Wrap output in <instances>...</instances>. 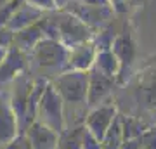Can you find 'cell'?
Here are the masks:
<instances>
[{"mask_svg":"<svg viewBox=\"0 0 156 149\" xmlns=\"http://www.w3.org/2000/svg\"><path fill=\"white\" fill-rule=\"evenodd\" d=\"M95 31L87 26L82 19H78L71 12L61 11L54 12L50 16V37L61 40L68 49H73L80 44H85L94 38Z\"/></svg>","mask_w":156,"mask_h":149,"instance_id":"cell-1","label":"cell"},{"mask_svg":"<svg viewBox=\"0 0 156 149\" xmlns=\"http://www.w3.org/2000/svg\"><path fill=\"white\" fill-rule=\"evenodd\" d=\"M89 71H75V69H66L54 76L50 82L56 87V90L61 94L64 101V109L76 108L89 109L87 104V94H89Z\"/></svg>","mask_w":156,"mask_h":149,"instance_id":"cell-2","label":"cell"},{"mask_svg":"<svg viewBox=\"0 0 156 149\" xmlns=\"http://www.w3.org/2000/svg\"><path fill=\"white\" fill-rule=\"evenodd\" d=\"M37 122L44 123L45 127L52 128L57 133L66 132V116H64V101L56 90L52 82L47 83L44 94L40 97Z\"/></svg>","mask_w":156,"mask_h":149,"instance_id":"cell-3","label":"cell"},{"mask_svg":"<svg viewBox=\"0 0 156 149\" xmlns=\"http://www.w3.org/2000/svg\"><path fill=\"white\" fill-rule=\"evenodd\" d=\"M35 64L40 69L45 71H54L56 76L59 73L66 71L68 68V57H69V49L62 44L61 40L47 37L40 42L31 52Z\"/></svg>","mask_w":156,"mask_h":149,"instance_id":"cell-4","label":"cell"},{"mask_svg":"<svg viewBox=\"0 0 156 149\" xmlns=\"http://www.w3.org/2000/svg\"><path fill=\"white\" fill-rule=\"evenodd\" d=\"M33 83L35 80L30 76V73H23L11 83V94H9V99H11V104L16 111V116L19 120V133L26 132V116H28V104H30V95H31V90H33Z\"/></svg>","mask_w":156,"mask_h":149,"instance_id":"cell-5","label":"cell"},{"mask_svg":"<svg viewBox=\"0 0 156 149\" xmlns=\"http://www.w3.org/2000/svg\"><path fill=\"white\" fill-rule=\"evenodd\" d=\"M64 11L71 12L78 19L90 26L94 31H99L102 28H106V24L109 23L113 16H115V9L111 7H94V5H87V4H82L80 0H71Z\"/></svg>","mask_w":156,"mask_h":149,"instance_id":"cell-6","label":"cell"},{"mask_svg":"<svg viewBox=\"0 0 156 149\" xmlns=\"http://www.w3.org/2000/svg\"><path fill=\"white\" fill-rule=\"evenodd\" d=\"M118 115L120 113H118L116 106L109 104V102H104V104L95 106V108L89 109L87 118H85V127H87V130L92 135H95L102 142Z\"/></svg>","mask_w":156,"mask_h":149,"instance_id":"cell-7","label":"cell"},{"mask_svg":"<svg viewBox=\"0 0 156 149\" xmlns=\"http://www.w3.org/2000/svg\"><path fill=\"white\" fill-rule=\"evenodd\" d=\"M90 78H89V94H87V104L89 109L95 108V106L104 104L108 101V97L111 95L113 88L116 85V80L111 76H108L104 73H101L97 68L92 66L90 69Z\"/></svg>","mask_w":156,"mask_h":149,"instance_id":"cell-8","label":"cell"},{"mask_svg":"<svg viewBox=\"0 0 156 149\" xmlns=\"http://www.w3.org/2000/svg\"><path fill=\"white\" fill-rule=\"evenodd\" d=\"M28 69H30L28 54L16 45L9 47V52H7L5 59L0 66V85L12 83L19 75L26 73Z\"/></svg>","mask_w":156,"mask_h":149,"instance_id":"cell-9","label":"cell"},{"mask_svg":"<svg viewBox=\"0 0 156 149\" xmlns=\"http://www.w3.org/2000/svg\"><path fill=\"white\" fill-rule=\"evenodd\" d=\"M19 135V120L11 104L9 94L0 92V147H5L9 142Z\"/></svg>","mask_w":156,"mask_h":149,"instance_id":"cell-10","label":"cell"},{"mask_svg":"<svg viewBox=\"0 0 156 149\" xmlns=\"http://www.w3.org/2000/svg\"><path fill=\"white\" fill-rule=\"evenodd\" d=\"M47 37H50V16H45L44 19L28 26L26 30L17 31L16 38H14V45L24 50L26 54H31L35 47Z\"/></svg>","mask_w":156,"mask_h":149,"instance_id":"cell-11","label":"cell"},{"mask_svg":"<svg viewBox=\"0 0 156 149\" xmlns=\"http://www.w3.org/2000/svg\"><path fill=\"white\" fill-rule=\"evenodd\" d=\"M111 50L116 54L118 61H120V75H118V83H123L125 78L128 76V71L134 64L135 59V42L130 37V33L123 31V33L116 35L115 44H113Z\"/></svg>","mask_w":156,"mask_h":149,"instance_id":"cell-12","label":"cell"},{"mask_svg":"<svg viewBox=\"0 0 156 149\" xmlns=\"http://www.w3.org/2000/svg\"><path fill=\"white\" fill-rule=\"evenodd\" d=\"M95 55H97V47H95L94 40H89L85 44L76 45V47L69 49V57H68L66 69L90 71L95 62Z\"/></svg>","mask_w":156,"mask_h":149,"instance_id":"cell-13","label":"cell"},{"mask_svg":"<svg viewBox=\"0 0 156 149\" xmlns=\"http://www.w3.org/2000/svg\"><path fill=\"white\" fill-rule=\"evenodd\" d=\"M26 135L33 144V149H59V139L61 133L54 132L52 128L45 127L44 123L35 120L26 130Z\"/></svg>","mask_w":156,"mask_h":149,"instance_id":"cell-14","label":"cell"},{"mask_svg":"<svg viewBox=\"0 0 156 149\" xmlns=\"http://www.w3.org/2000/svg\"><path fill=\"white\" fill-rule=\"evenodd\" d=\"M137 99L147 109H156V68L142 73L137 82Z\"/></svg>","mask_w":156,"mask_h":149,"instance_id":"cell-15","label":"cell"},{"mask_svg":"<svg viewBox=\"0 0 156 149\" xmlns=\"http://www.w3.org/2000/svg\"><path fill=\"white\" fill-rule=\"evenodd\" d=\"M45 16H47V12L40 11V9H37V7L30 5V4L24 2V4L16 11V14L12 16V19L9 21L7 28L12 30L14 33H17V31L26 30L28 26H31V24H35V23H38L40 19H44Z\"/></svg>","mask_w":156,"mask_h":149,"instance_id":"cell-16","label":"cell"},{"mask_svg":"<svg viewBox=\"0 0 156 149\" xmlns=\"http://www.w3.org/2000/svg\"><path fill=\"white\" fill-rule=\"evenodd\" d=\"M94 68H97L101 73H104V75H108V76L115 78V80L118 82V75H120V61H118L116 54H115L111 49L97 50Z\"/></svg>","mask_w":156,"mask_h":149,"instance_id":"cell-17","label":"cell"},{"mask_svg":"<svg viewBox=\"0 0 156 149\" xmlns=\"http://www.w3.org/2000/svg\"><path fill=\"white\" fill-rule=\"evenodd\" d=\"M102 149H123V132H122V115L116 116L109 132L102 140Z\"/></svg>","mask_w":156,"mask_h":149,"instance_id":"cell-18","label":"cell"},{"mask_svg":"<svg viewBox=\"0 0 156 149\" xmlns=\"http://www.w3.org/2000/svg\"><path fill=\"white\" fill-rule=\"evenodd\" d=\"M85 125L75 128H68L64 133H61L59 139V149H83L82 147V139H83Z\"/></svg>","mask_w":156,"mask_h":149,"instance_id":"cell-19","label":"cell"},{"mask_svg":"<svg viewBox=\"0 0 156 149\" xmlns=\"http://www.w3.org/2000/svg\"><path fill=\"white\" fill-rule=\"evenodd\" d=\"M146 125L140 120L134 118V116H123L122 115V132H123V139H135L140 137L146 130Z\"/></svg>","mask_w":156,"mask_h":149,"instance_id":"cell-20","label":"cell"},{"mask_svg":"<svg viewBox=\"0 0 156 149\" xmlns=\"http://www.w3.org/2000/svg\"><path fill=\"white\" fill-rule=\"evenodd\" d=\"M23 4H24V0H12V2H9V4L0 7V28L9 24L12 16L16 14V11L23 5Z\"/></svg>","mask_w":156,"mask_h":149,"instance_id":"cell-21","label":"cell"},{"mask_svg":"<svg viewBox=\"0 0 156 149\" xmlns=\"http://www.w3.org/2000/svg\"><path fill=\"white\" fill-rule=\"evenodd\" d=\"M140 144L142 149H156V125L144 130V133L140 135Z\"/></svg>","mask_w":156,"mask_h":149,"instance_id":"cell-22","label":"cell"},{"mask_svg":"<svg viewBox=\"0 0 156 149\" xmlns=\"http://www.w3.org/2000/svg\"><path fill=\"white\" fill-rule=\"evenodd\" d=\"M4 149H33V144L26 133H19L12 142H9Z\"/></svg>","mask_w":156,"mask_h":149,"instance_id":"cell-23","label":"cell"},{"mask_svg":"<svg viewBox=\"0 0 156 149\" xmlns=\"http://www.w3.org/2000/svg\"><path fill=\"white\" fill-rule=\"evenodd\" d=\"M82 147L83 149H102V142L95 135H92L87 130V127H85L83 128V139H82Z\"/></svg>","mask_w":156,"mask_h":149,"instance_id":"cell-24","label":"cell"},{"mask_svg":"<svg viewBox=\"0 0 156 149\" xmlns=\"http://www.w3.org/2000/svg\"><path fill=\"white\" fill-rule=\"evenodd\" d=\"M26 4L37 7L40 11L44 12H52V11H57V5H56V0H24Z\"/></svg>","mask_w":156,"mask_h":149,"instance_id":"cell-25","label":"cell"},{"mask_svg":"<svg viewBox=\"0 0 156 149\" xmlns=\"http://www.w3.org/2000/svg\"><path fill=\"white\" fill-rule=\"evenodd\" d=\"M14 38H16V33L9 30L7 26L0 28V47H12L14 45Z\"/></svg>","mask_w":156,"mask_h":149,"instance_id":"cell-26","label":"cell"},{"mask_svg":"<svg viewBox=\"0 0 156 149\" xmlns=\"http://www.w3.org/2000/svg\"><path fill=\"white\" fill-rule=\"evenodd\" d=\"M82 4H87V5H94V7H111L115 9L111 0H80Z\"/></svg>","mask_w":156,"mask_h":149,"instance_id":"cell-27","label":"cell"},{"mask_svg":"<svg viewBox=\"0 0 156 149\" xmlns=\"http://www.w3.org/2000/svg\"><path fill=\"white\" fill-rule=\"evenodd\" d=\"M123 149H142L140 137H135V139H123Z\"/></svg>","mask_w":156,"mask_h":149,"instance_id":"cell-28","label":"cell"},{"mask_svg":"<svg viewBox=\"0 0 156 149\" xmlns=\"http://www.w3.org/2000/svg\"><path fill=\"white\" fill-rule=\"evenodd\" d=\"M113 5H115V11H125L127 9V4H130L132 0H111Z\"/></svg>","mask_w":156,"mask_h":149,"instance_id":"cell-29","label":"cell"},{"mask_svg":"<svg viewBox=\"0 0 156 149\" xmlns=\"http://www.w3.org/2000/svg\"><path fill=\"white\" fill-rule=\"evenodd\" d=\"M7 52H9L7 47H0V66H2V62H4V59H5Z\"/></svg>","mask_w":156,"mask_h":149,"instance_id":"cell-30","label":"cell"},{"mask_svg":"<svg viewBox=\"0 0 156 149\" xmlns=\"http://www.w3.org/2000/svg\"><path fill=\"white\" fill-rule=\"evenodd\" d=\"M9 2H12V0H0V7L5 5V4H9Z\"/></svg>","mask_w":156,"mask_h":149,"instance_id":"cell-31","label":"cell"},{"mask_svg":"<svg viewBox=\"0 0 156 149\" xmlns=\"http://www.w3.org/2000/svg\"><path fill=\"white\" fill-rule=\"evenodd\" d=\"M0 149H4V147H0Z\"/></svg>","mask_w":156,"mask_h":149,"instance_id":"cell-32","label":"cell"}]
</instances>
